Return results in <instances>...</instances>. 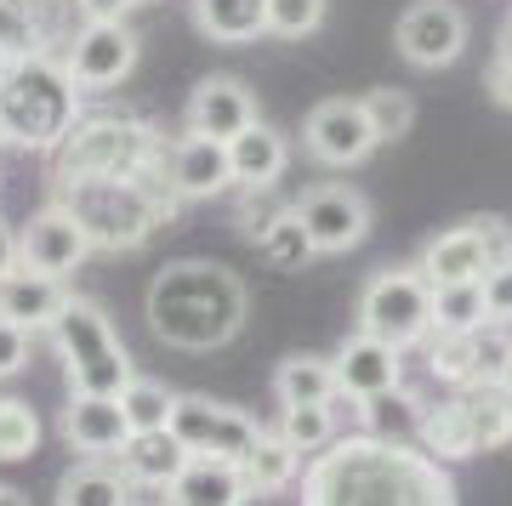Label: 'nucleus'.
Wrapping results in <instances>:
<instances>
[{
	"mask_svg": "<svg viewBox=\"0 0 512 506\" xmlns=\"http://www.w3.org/2000/svg\"><path fill=\"white\" fill-rule=\"evenodd\" d=\"M279 404H330L336 398V364L325 353H291L274 376Z\"/></svg>",
	"mask_w": 512,
	"mask_h": 506,
	"instance_id": "29",
	"label": "nucleus"
},
{
	"mask_svg": "<svg viewBox=\"0 0 512 506\" xmlns=\"http://www.w3.org/2000/svg\"><path fill=\"white\" fill-rule=\"evenodd\" d=\"M256 251L268 256V262H274L279 273H302L313 262V239H308V228H302V222H296V211H285V217L274 222V228H268V234L256 239Z\"/></svg>",
	"mask_w": 512,
	"mask_h": 506,
	"instance_id": "34",
	"label": "nucleus"
},
{
	"mask_svg": "<svg viewBox=\"0 0 512 506\" xmlns=\"http://www.w3.org/2000/svg\"><path fill=\"white\" fill-rule=\"evenodd\" d=\"M239 472H245V489L256 495H279V489L296 484V472H302V455L285 444V438L274 433V427H262V438H256V450L239 461Z\"/></svg>",
	"mask_w": 512,
	"mask_h": 506,
	"instance_id": "28",
	"label": "nucleus"
},
{
	"mask_svg": "<svg viewBox=\"0 0 512 506\" xmlns=\"http://www.w3.org/2000/svg\"><path fill=\"white\" fill-rule=\"evenodd\" d=\"M291 211L308 228L319 256H342L370 234V199L359 188H348V182H319V188H308V194L296 199Z\"/></svg>",
	"mask_w": 512,
	"mask_h": 506,
	"instance_id": "13",
	"label": "nucleus"
},
{
	"mask_svg": "<svg viewBox=\"0 0 512 506\" xmlns=\"http://www.w3.org/2000/svg\"><path fill=\"white\" fill-rule=\"evenodd\" d=\"M285 211L291 205H279L274 188H239V228H245V239H262Z\"/></svg>",
	"mask_w": 512,
	"mask_h": 506,
	"instance_id": "37",
	"label": "nucleus"
},
{
	"mask_svg": "<svg viewBox=\"0 0 512 506\" xmlns=\"http://www.w3.org/2000/svg\"><path fill=\"white\" fill-rule=\"evenodd\" d=\"M0 143H6V137H0Z\"/></svg>",
	"mask_w": 512,
	"mask_h": 506,
	"instance_id": "46",
	"label": "nucleus"
},
{
	"mask_svg": "<svg viewBox=\"0 0 512 506\" xmlns=\"http://www.w3.org/2000/svg\"><path fill=\"white\" fill-rule=\"evenodd\" d=\"M69 296H74L69 279L12 268L6 279H0V319H12V325H23L29 336H35V330H52V319L63 313Z\"/></svg>",
	"mask_w": 512,
	"mask_h": 506,
	"instance_id": "21",
	"label": "nucleus"
},
{
	"mask_svg": "<svg viewBox=\"0 0 512 506\" xmlns=\"http://www.w3.org/2000/svg\"><path fill=\"white\" fill-rule=\"evenodd\" d=\"M456 404H461V421H467V450L473 455H490V450H507L512 444V393L501 381L461 387Z\"/></svg>",
	"mask_w": 512,
	"mask_h": 506,
	"instance_id": "24",
	"label": "nucleus"
},
{
	"mask_svg": "<svg viewBox=\"0 0 512 506\" xmlns=\"http://www.w3.org/2000/svg\"><path fill=\"white\" fill-rule=\"evenodd\" d=\"M393 40L410 69H450L467 52V12L450 0H416V6H404Z\"/></svg>",
	"mask_w": 512,
	"mask_h": 506,
	"instance_id": "14",
	"label": "nucleus"
},
{
	"mask_svg": "<svg viewBox=\"0 0 512 506\" xmlns=\"http://www.w3.org/2000/svg\"><path fill=\"white\" fill-rule=\"evenodd\" d=\"M23 364H29V330L12 325V319H0V381L18 376Z\"/></svg>",
	"mask_w": 512,
	"mask_h": 506,
	"instance_id": "39",
	"label": "nucleus"
},
{
	"mask_svg": "<svg viewBox=\"0 0 512 506\" xmlns=\"http://www.w3.org/2000/svg\"><path fill=\"white\" fill-rule=\"evenodd\" d=\"M52 342H57L63 370H69V393L120 398V387L137 376L126 342L109 325V313L97 308V302H86V296H69L63 302V313L52 319Z\"/></svg>",
	"mask_w": 512,
	"mask_h": 506,
	"instance_id": "6",
	"label": "nucleus"
},
{
	"mask_svg": "<svg viewBox=\"0 0 512 506\" xmlns=\"http://www.w3.org/2000/svg\"><path fill=\"white\" fill-rule=\"evenodd\" d=\"M57 199L74 211V222L86 228L92 251H137L160 222L177 217V188L165 182V165L143 171V177H92L57 188Z\"/></svg>",
	"mask_w": 512,
	"mask_h": 506,
	"instance_id": "3",
	"label": "nucleus"
},
{
	"mask_svg": "<svg viewBox=\"0 0 512 506\" xmlns=\"http://www.w3.org/2000/svg\"><path fill=\"white\" fill-rule=\"evenodd\" d=\"M194 23L217 46H245L268 35V0H194Z\"/></svg>",
	"mask_w": 512,
	"mask_h": 506,
	"instance_id": "26",
	"label": "nucleus"
},
{
	"mask_svg": "<svg viewBox=\"0 0 512 506\" xmlns=\"http://www.w3.org/2000/svg\"><path fill=\"white\" fill-rule=\"evenodd\" d=\"M330 0H268V35L279 40H308L325 29Z\"/></svg>",
	"mask_w": 512,
	"mask_h": 506,
	"instance_id": "36",
	"label": "nucleus"
},
{
	"mask_svg": "<svg viewBox=\"0 0 512 506\" xmlns=\"http://www.w3.org/2000/svg\"><path fill=\"white\" fill-rule=\"evenodd\" d=\"M131 506H137V501H131Z\"/></svg>",
	"mask_w": 512,
	"mask_h": 506,
	"instance_id": "48",
	"label": "nucleus"
},
{
	"mask_svg": "<svg viewBox=\"0 0 512 506\" xmlns=\"http://www.w3.org/2000/svg\"><path fill=\"white\" fill-rule=\"evenodd\" d=\"M365 103V120L370 131H376V143H399V137H410V126H416V97L399 86H376L359 97Z\"/></svg>",
	"mask_w": 512,
	"mask_h": 506,
	"instance_id": "32",
	"label": "nucleus"
},
{
	"mask_svg": "<svg viewBox=\"0 0 512 506\" xmlns=\"http://www.w3.org/2000/svg\"><path fill=\"white\" fill-rule=\"evenodd\" d=\"M256 120H262V114H256L251 86L234 80V74H211V80H200L194 97H188V114H183V126L194 131V137H217V143L239 137V131L256 126Z\"/></svg>",
	"mask_w": 512,
	"mask_h": 506,
	"instance_id": "17",
	"label": "nucleus"
},
{
	"mask_svg": "<svg viewBox=\"0 0 512 506\" xmlns=\"http://www.w3.org/2000/svg\"><path fill=\"white\" fill-rule=\"evenodd\" d=\"M251 489H245V472L239 461H222V455H188L183 472L165 484V506H245Z\"/></svg>",
	"mask_w": 512,
	"mask_h": 506,
	"instance_id": "20",
	"label": "nucleus"
},
{
	"mask_svg": "<svg viewBox=\"0 0 512 506\" xmlns=\"http://www.w3.org/2000/svg\"><path fill=\"white\" fill-rule=\"evenodd\" d=\"M507 353H512V330L501 325V319H490V325L478 330H456V336H427V370L439 381H450V387H490V381H501V370H507Z\"/></svg>",
	"mask_w": 512,
	"mask_h": 506,
	"instance_id": "10",
	"label": "nucleus"
},
{
	"mask_svg": "<svg viewBox=\"0 0 512 506\" xmlns=\"http://www.w3.org/2000/svg\"><path fill=\"white\" fill-rule=\"evenodd\" d=\"M165 165V143L148 120L131 114H80L69 137L52 148V182H92V177H143Z\"/></svg>",
	"mask_w": 512,
	"mask_h": 506,
	"instance_id": "5",
	"label": "nucleus"
},
{
	"mask_svg": "<svg viewBox=\"0 0 512 506\" xmlns=\"http://www.w3.org/2000/svg\"><path fill=\"white\" fill-rule=\"evenodd\" d=\"M302 506H456V489L421 444L348 438L313 461Z\"/></svg>",
	"mask_w": 512,
	"mask_h": 506,
	"instance_id": "1",
	"label": "nucleus"
},
{
	"mask_svg": "<svg viewBox=\"0 0 512 506\" xmlns=\"http://www.w3.org/2000/svg\"><path fill=\"white\" fill-rule=\"evenodd\" d=\"M57 6L63 0H0V63L52 52L57 46Z\"/></svg>",
	"mask_w": 512,
	"mask_h": 506,
	"instance_id": "23",
	"label": "nucleus"
},
{
	"mask_svg": "<svg viewBox=\"0 0 512 506\" xmlns=\"http://www.w3.org/2000/svg\"><path fill=\"white\" fill-rule=\"evenodd\" d=\"M137 6H154V0H137Z\"/></svg>",
	"mask_w": 512,
	"mask_h": 506,
	"instance_id": "45",
	"label": "nucleus"
},
{
	"mask_svg": "<svg viewBox=\"0 0 512 506\" xmlns=\"http://www.w3.org/2000/svg\"><path fill=\"white\" fill-rule=\"evenodd\" d=\"M131 6H137V0H74L80 23H126Z\"/></svg>",
	"mask_w": 512,
	"mask_h": 506,
	"instance_id": "41",
	"label": "nucleus"
},
{
	"mask_svg": "<svg viewBox=\"0 0 512 506\" xmlns=\"http://www.w3.org/2000/svg\"><path fill=\"white\" fill-rule=\"evenodd\" d=\"M74 120H80V86L69 80L57 52L18 57L0 69V137L6 143L52 154Z\"/></svg>",
	"mask_w": 512,
	"mask_h": 506,
	"instance_id": "4",
	"label": "nucleus"
},
{
	"mask_svg": "<svg viewBox=\"0 0 512 506\" xmlns=\"http://www.w3.org/2000/svg\"><path fill=\"white\" fill-rule=\"evenodd\" d=\"M359 330L376 336L387 347H416L433 336V285L427 273L410 262V268H382L359 290Z\"/></svg>",
	"mask_w": 512,
	"mask_h": 506,
	"instance_id": "7",
	"label": "nucleus"
},
{
	"mask_svg": "<svg viewBox=\"0 0 512 506\" xmlns=\"http://www.w3.org/2000/svg\"><path fill=\"white\" fill-rule=\"evenodd\" d=\"M57 506H131V478L109 461H80L57 478Z\"/></svg>",
	"mask_w": 512,
	"mask_h": 506,
	"instance_id": "27",
	"label": "nucleus"
},
{
	"mask_svg": "<svg viewBox=\"0 0 512 506\" xmlns=\"http://www.w3.org/2000/svg\"><path fill=\"white\" fill-rule=\"evenodd\" d=\"M165 182L177 188V199H217V194H228V188H234L228 143L183 131L177 143L165 148Z\"/></svg>",
	"mask_w": 512,
	"mask_h": 506,
	"instance_id": "18",
	"label": "nucleus"
},
{
	"mask_svg": "<svg viewBox=\"0 0 512 506\" xmlns=\"http://www.w3.org/2000/svg\"><path fill=\"white\" fill-rule=\"evenodd\" d=\"M330 364H336V393L359 398V404H370V398L404 387V353L399 347H387V342H376V336H365V330L336 347Z\"/></svg>",
	"mask_w": 512,
	"mask_h": 506,
	"instance_id": "16",
	"label": "nucleus"
},
{
	"mask_svg": "<svg viewBox=\"0 0 512 506\" xmlns=\"http://www.w3.org/2000/svg\"><path fill=\"white\" fill-rule=\"evenodd\" d=\"M18 256L29 273H52V279H69L86 256H92V239H86V228L74 222V211L63 205V199H52L46 211H35V217L23 222L18 234Z\"/></svg>",
	"mask_w": 512,
	"mask_h": 506,
	"instance_id": "15",
	"label": "nucleus"
},
{
	"mask_svg": "<svg viewBox=\"0 0 512 506\" xmlns=\"http://www.w3.org/2000/svg\"><path fill=\"white\" fill-rule=\"evenodd\" d=\"M40 450V421L23 398H0V461H29Z\"/></svg>",
	"mask_w": 512,
	"mask_h": 506,
	"instance_id": "35",
	"label": "nucleus"
},
{
	"mask_svg": "<svg viewBox=\"0 0 512 506\" xmlns=\"http://www.w3.org/2000/svg\"><path fill=\"white\" fill-rule=\"evenodd\" d=\"M478 325H490L484 279H473V285H439V290H433V330H439V336L478 330Z\"/></svg>",
	"mask_w": 512,
	"mask_h": 506,
	"instance_id": "31",
	"label": "nucleus"
},
{
	"mask_svg": "<svg viewBox=\"0 0 512 506\" xmlns=\"http://www.w3.org/2000/svg\"><path fill=\"white\" fill-rule=\"evenodd\" d=\"M0 69H6V63H0Z\"/></svg>",
	"mask_w": 512,
	"mask_h": 506,
	"instance_id": "47",
	"label": "nucleus"
},
{
	"mask_svg": "<svg viewBox=\"0 0 512 506\" xmlns=\"http://www.w3.org/2000/svg\"><path fill=\"white\" fill-rule=\"evenodd\" d=\"M501 387L512 393V353H507V370H501Z\"/></svg>",
	"mask_w": 512,
	"mask_h": 506,
	"instance_id": "44",
	"label": "nucleus"
},
{
	"mask_svg": "<svg viewBox=\"0 0 512 506\" xmlns=\"http://www.w3.org/2000/svg\"><path fill=\"white\" fill-rule=\"evenodd\" d=\"M302 148L319 165H330V171H353V165L370 160V148H382V143H376L359 97H325L302 120Z\"/></svg>",
	"mask_w": 512,
	"mask_h": 506,
	"instance_id": "12",
	"label": "nucleus"
},
{
	"mask_svg": "<svg viewBox=\"0 0 512 506\" xmlns=\"http://www.w3.org/2000/svg\"><path fill=\"white\" fill-rule=\"evenodd\" d=\"M171 404H177V393L160 387V381H148V376H131L126 387H120V410H126L131 433H154V427H165V421H171Z\"/></svg>",
	"mask_w": 512,
	"mask_h": 506,
	"instance_id": "33",
	"label": "nucleus"
},
{
	"mask_svg": "<svg viewBox=\"0 0 512 506\" xmlns=\"http://www.w3.org/2000/svg\"><path fill=\"white\" fill-rule=\"evenodd\" d=\"M114 461H120V472L131 478V489H160L165 495V484L183 472L188 450L171 438V427H154V433H131L126 450L114 455Z\"/></svg>",
	"mask_w": 512,
	"mask_h": 506,
	"instance_id": "25",
	"label": "nucleus"
},
{
	"mask_svg": "<svg viewBox=\"0 0 512 506\" xmlns=\"http://www.w3.org/2000/svg\"><path fill=\"white\" fill-rule=\"evenodd\" d=\"M512 262V222L501 217H473V222H456L421 245V262L416 268L427 273V285H473V279H490L495 268Z\"/></svg>",
	"mask_w": 512,
	"mask_h": 506,
	"instance_id": "8",
	"label": "nucleus"
},
{
	"mask_svg": "<svg viewBox=\"0 0 512 506\" xmlns=\"http://www.w3.org/2000/svg\"><path fill=\"white\" fill-rule=\"evenodd\" d=\"M490 97L501 109H512V23L501 29L495 40V57H490Z\"/></svg>",
	"mask_w": 512,
	"mask_h": 506,
	"instance_id": "38",
	"label": "nucleus"
},
{
	"mask_svg": "<svg viewBox=\"0 0 512 506\" xmlns=\"http://www.w3.org/2000/svg\"><path fill=\"white\" fill-rule=\"evenodd\" d=\"M12 268H23V256H18V234H12V228L0 222V279H6Z\"/></svg>",
	"mask_w": 512,
	"mask_h": 506,
	"instance_id": "42",
	"label": "nucleus"
},
{
	"mask_svg": "<svg viewBox=\"0 0 512 506\" xmlns=\"http://www.w3.org/2000/svg\"><path fill=\"white\" fill-rule=\"evenodd\" d=\"M137 46L143 40L131 35L126 23H80L69 40H63V69L80 91H114L137 69Z\"/></svg>",
	"mask_w": 512,
	"mask_h": 506,
	"instance_id": "11",
	"label": "nucleus"
},
{
	"mask_svg": "<svg viewBox=\"0 0 512 506\" xmlns=\"http://www.w3.org/2000/svg\"><path fill=\"white\" fill-rule=\"evenodd\" d=\"M63 438H69L80 455H92V461H109V455L126 450L131 421H126V410H120V398L69 393V410H63Z\"/></svg>",
	"mask_w": 512,
	"mask_h": 506,
	"instance_id": "19",
	"label": "nucleus"
},
{
	"mask_svg": "<svg viewBox=\"0 0 512 506\" xmlns=\"http://www.w3.org/2000/svg\"><path fill=\"white\" fill-rule=\"evenodd\" d=\"M228 165H234V188H274L291 165V143L279 126L256 120L239 137H228Z\"/></svg>",
	"mask_w": 512,
	"mask_h": 506,
	"instance_id": "22",
	"label": "nucleus"
},
{
	"mask_svg": "<svg viewBox=\"0 0 512 506\" xmlns=\"http://www.w3.org/2000/svg\"><path fill=\"white\" fill-rule=\"evenodd\" d=\"M148 330L160 336L165 347H183V353H211V347H228L245 330V313H251V296L222 262H200V256H183V262H165L148 285Z\"/></svg>",
	"mask_w": 512,
	"mask_h": 506,
	"instance_id": "2",
	"label": "nucleus"
},
{
	"mask_svg": "<svg viewBox=\"0 0 512 506\" xmlns=\"http://www.w3.org/2000/svg\"><path fill=\"white\" fill-rule=\"evenodd\" d=\"M171 438L183 444L188 455H222V461H245L262 438V421L234 410V404H217V398L200 393H177L171 404Z\"/></svg>",
	"mask_w": 512,
	"mask_h": 506,
	"instance_id": "9",
	"label": "nucleus"
},
{
	"mask_svg": "<svg viewBox=\"0 0 512 506\" xmlns=\"http://www.w3.org/2000/svg\"><path fill=\"white\" fill-rule=\"evenodd\" d=\"M0 506H29V495H23V489H12V484H0Z\"/></svg>",
	"mask_w": 512,
	"mask_h": 506,
	"instance_id": "43",
	"label": "nucleus"
},
{
	"mask_svg": "<svg viewBox=\"0 0 512 506\" xmlns=\"http://www.w3.org/2000/svg\"><path fill=\"white\" fill-rule=\"evenodd\" d=\"M336 404H279V427L274 433L291 444L296 455H319L336 444Z\"/></svg>",
	"mask_w": 512,
	"mask_h": 506,
	"instance_id": "30",
	"label": "nucleus"
},
{
	"mask_svg": "<svg viewBox=\"0 0 512 506\" xmlns=\"http://www.w3.org/2000/svg\"><path fill=\"white\" fill-rule=\"evenodd\" d=\"M484 302H490V319L512 325V262H507V268H495L490 279H484Z\"/></svg>",
	"mask_w": 512,
	"mask_h": 506,
	"instance_id": "40",
	"label": "nucleus"
}]
</instances>
